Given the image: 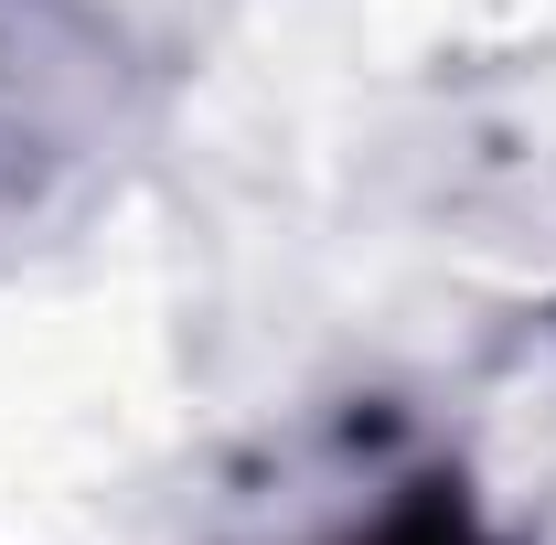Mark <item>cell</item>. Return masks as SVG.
Returning a JSON list of instances; mask_svg holds the SVG:
<instances>
[{
	"mask_svg": "<svg viewBox=\"0 0 556 545\" xmlns=\"http://www.w3.org/2000/svg\"><path fill=\"white\" fill-rule=\"evenodd\" d=\"M364 545H492V535L471 524V503H460V492H417L407 514H386Z\"/></svg>",
	"mask_w": 556,
	"mask_h": 545,
	"instance_id": "1",
	"label": "cell"
}]
</instances>
